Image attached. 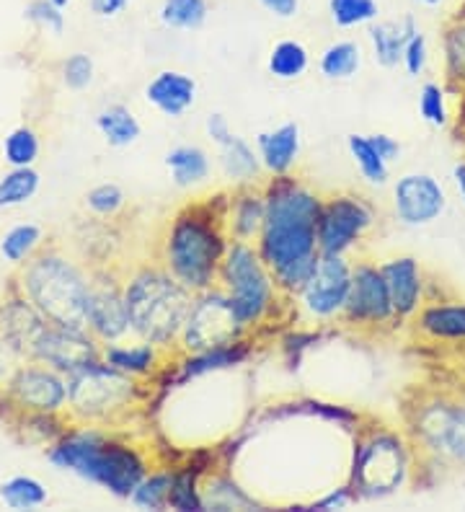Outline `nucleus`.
Instances as JSON below:
<instances>
[{"label":"nucleus","instance_id":"680f3d73","mask_svg":"<svg viewBox=\"0 0 465 512\" xmlns=\"http://www.w3.org/2000/svg\"><path fill=\"white\" fill-rule=\"evenodd\" d=\"M0 404H3V394H0Z\"/></svg>","mask_w":465,"mask_h":512},{"label":"nucleus","instance_id":"052dcab7","mask_svg":"<svg viewBox=\"0 0 465 512\" xmlns=\"http://www.w3.org/2000/svg\"><path fill=\"white\" fill-rule=\"evenodd\" d=\"M52 6H57V8H62V11H65V8L70 6V0H50Z\"/></svg>","mask_w":465,"mask_h":512},{"label":"nucleus","instance_id":"7c9ffc66","mask_svg":"<svg viewBox=\"0 0 465 512\" xmlns=\"http://www.w3.org/2000/svg\"><path fill=\"white\" fill-rule=\"evenodd\" d=\"M96 130L106 140L109 148H130L143 135V125L130 107L124 104H109L96 114Z\"/></svg>","mask_w":465,"mask_h":512},{"label":"nucleus","instance_id":"f03ea898","mask_svg":"<svg viewBox=\"0 0 465 512\" xmlns=\"http://www.w3.org/2000/svg\"><path fill=\"white\" fill-rule=\"evenodd\" d=\"M228 205V189L205 200L181 205L163 228L158 244V262L192 293H202L217 285L220 264L230 246L223 215Z\"/></svg>","mask_w":465,"mask_h":512},{"label":"nucleus","instance_id":"37998d69","mask_svg":"<svg viewBox=\"0 0 465 512\" xmlns=\"http://www.w3.org/2000/svg\"><path fill=\"white\" fill-rule=\"evenodd\" d=\"M39 150H42V143H39V135L34 127L21 125L16 130H11L3 140V158L11 169H24V166H34L39 158Z\"/></svg>","mask_w":465,"mask_h":512},{"label":"nucleus","instance_id":"ddd939ff","mask_svg":"<svg viewBox=\"0 0 465 512\" xmlns=\"http://www.w3.org/2000/svg\"><path fill=\"white\" fill-rule=\"evenodd\" d=\"M352 259L344 254H321L316 272L305 282L292 303L303 319L316 326L339 324L352 288Z\"/></svg>","mask_w":465,"mask_h":512},{"label":"nucleus","instance_id":"13d9d810","mask_svg":"<svg viewBox=\"0 0 465 512\" xmlns=\"http://www.w3.org/2000/svg\"><path fill=\"white\" fill-rule=\"evenodd\" d=\"M455 130H458V135H463L465 140V88L460 91V107H458V117H455Z\"/></svg>","mask_w":465,"mask_h":512},{"label":"nucleus","instance_id":"473e14b6","mask_svg":"<svg viewBox=\"0 0 465 512\" xmlns=\"http://www.w3.org/2000/svg\"><path fill=\"white\" fill-rule=\"evenodd\" d=\"M295 414H308V417H321L326 422H334L336 427H344L349 432H357L362 427L360 412H352L349 406L341 404H326V401L305 399V401H290V404L274 406L269 417H295Z\"/></svg>","mask_w":465,"mask_h":512},{"label":"nucleus","instance_id":"1a4fd4ad","mask_svg":"<svg viewBox=\"0 0 465 512\" xmlns=\"http://www.w3.org/2000/svg\"><path fill=\"white\" fill-rule=\"evenodd\" d=\"M150 399L148 383L119 373L104 360L68 375V409L65 417L81 425L119 427L135 417Z\"/></svg>","mask_w":465,"mask_h":512},{"label":"nucleus","instance_id":"4be33fe9","mask_svg":"<svg viewBox=\"0 0 465 512\" xmlns=\"http://www.w3.org/2000/svg\"><path fill=\"white\" fill-rule=\"evenodd\" d=\"M47 326H50V321L44 319L42 313L31 306V300H26L19 290L0 300V339L11 342L26 360L31 357Z\"/></svg>","mask_w":465,"mask_h":512},{"label":"nucleus","instance_id":"58836bf2","mask_svg":"<svg viewBox=\"0 0 465 512\" xmlns=\"http://www.w3.org/2000/svg\"><path fill=\"white\" fill-rule=\"evenodd\" d=\"M47 500H50V492H47V487H44L39 479H34V476L19 474L0 484V502H3L8 510H39V507L47 505Z\"/></svg>","mask_w":465,"mask_h":512},{"label":"nucleus","instance_id":"c9c22d12","mask_svg":"<svg viewBox=\"0 0 465 512\" xmlns=\"http://www.w3.org/2000/svg\"><path fill=\"white\" fill-rule=\"evenodd\" d=\"M207 466L202 463H184V466H174V484H171V502L168 510L179 512H205L202 505V476L207 474Z\"/></svg>","mask_w":465,"mask_h":512},{"label":"nucleus","instance_id":"9d476101","mask_svg":"<svg viewBox=\"0 0 465 512\" xmlns=\"http://www.w3.org/2000/svg\"><path fill=\"white\" fill-rule=\"evenodd\" d=\"M248 337L251 334L238 321L228 295L215 285L210 290L194 293L192 308L186 313L184 329L176 342V355H197V352L228 347Z\"/></svg>","mask_w":465,"mask_h":512},{"label":"nucleus","instance_id":"39448f33","mask_svg":"<svg viewBox=\"0 0 465 512\" xmlns=\"http://www.w3.org/2000/svg\"><path fill=\"white\" fill-rule=\"evenodd\" d=\"M93 269L60 249H42L19 267V293L44 319L68 329H88Z\"/></svg>","mask_w":465,"mask_h":512},{"label":"nucleus","instance_id":"79ce46f5","mask_svg":"<svg viewBox=\"0 0 465 512\" xmlns=\"http://www.w3.org/2000/svg\"><path fill=\"white\" fill-rule=\"evenodd\" d=\"M419 117L427 122L434 130H445L453 125V114H450V104H447V86L437 81H427L419 88Z\"/></svg>","mask_w":465,"mask_h":512},{"label":"nucleus","instance_id":"c85d7f7f","mask_svg":"<svg viewBox=\"0 0 465 512\" xmlns=\"http://www.w3.org/2000/svg\"><path fill=\"white\" fill-rule=\"evenodd\" d=\"M202 505L205 510L233 512V510H259V502L233 479L228 469H210L202 476Z\"/></svg>","mask_w":465,"mask_h":512},{"label":"nucleus","instance_id":"7ed1b4c3","mask_svg":"<svg viewBox=\"0 0 465 512\" xmlns=\"http://www.w3.org/2000/svg\"><path fill=\"white\" fill-rule=\"evenodd\" d=\"M55 469L81 476L88 484L106 489L117 500H130L132 489L153 469L148 450L124 438L112 427L70 422L68 430L47 448Z\"/></svg>","mask_w":465,"mask_h":512},{"label":"nucleus","instance_id":"a18cd8bd","mask_svg":"<svg viewBox=\"0 0 465 512\" xmlns=\"http://www.w3.org/2000/svg\"><path fill=\"white\" fill-rule=\"evenodd\" d=\"M86 210L99 220H114L127 210V192L117 182H101L86 192Z\"/></svg>","mask_w":465,"mask_h":512},{"label":"nucleus","instance_id":"f8f14e48","mask_svg":"<svg viewBox=\"0 0 465 512\" xmlns=\"http://www.w3.org/2000/svg\"><path fill=\"white\" fill-rule=\"evenodd\" d=\"M339 324L357 334H372V337L396 331L401 326L378 262L357 259L352 264V288H349L347 308Z\"/></svg>","mask_w":465,"mask_h":512},{"label":"nucleus","instance_id":"5701e85b","mask_svg":"<svg viewBox=\"0 0 465 512\" xmlns=\"http://www.w3.org/2000/svg\"><path fill=\"white\" fill-rule=\"evenodd\" d=\"M267 218V202L261 184H246V187L228 189V205H225V231L230 241L241 244H256L261 228Z\"/></svg>","mask_w":465,"mask_h":512},{"label":"nucleus","instance_id":"f704fd0d","mask_svg":"<svg viewBox=\"0 0 465 512\" xmlns=\"http://www.w3.org/2000/svg\"><path fill=\"white\" fill-rule=\"evenodd\" d=\"M171 484H174V466H158V469H150L148 474L140 479L135 489L130 494V505L135 510H148V512H161L168 510V502H171Z\"/></svg>","mask_w":465,"mask_h":512},{"label":"nucleus","instance_id":"f3484780","mask_svg":"<svg viewBox=\"0 0 465 512\" xmlns=\"http://www.w3.org/2000/svg\"><path fill=\"white\" fill-rule=\"evenodd\" d=\"M29 360H39V363L55 368L57 373L70 375L101 360V342L88 329L50 324L39 337Z\"/></svg>","mask_w":465,"mask_h":512},{"label":"nucleus","instance_id":"09e8293b","mask_svg":"<svg viewBox=\"0 0 465 512\" xmlns=\"http://www.w3.org/2000/svg\"><path fill=\"white\" fill-rule=\"evenodd\" d=\"M401 68L411 75V78H419V75L427 73L429 68V39L427 34L419 29V32L411 34V39L403 47Z\"/></svg>","mask_w":465,"mask_h":512},{"label":"nucleus","instance_id":"c03bdc74","mask_svg":"<svg viewBox=\"0 0 465 512\" xmlns=\"http://www.w3.org/2000/svg\"><path fill=\"white\" fill-rule=\"evenodd\" d=\"M329 16L339 29H360L378 21V0H329Z\"/></svg>","mask_w":465,"mask_h":512},{"label":"nucleus","instance_id":"dca6fc26","mask_svg":"<svg viewBox=\"0 0 465 512\" xmlns=\"http://www.w3.org/2000/svg\"><path fill=\"white\" fill-rule=\"evenodd\" d=\"M393 215L403 228H427L437 223L447 210V189L434 174L409 171L391 187Z\"/></svg>","mask_w":465,"mask_h":512},{"label":"nucleus","instance_id":"8fccbe9b","mask_svg":"<svg viewBox=\"0 0 465 512\" xmlns=\"http://www.w3.org/2000/svg\"><path fill=\"white\" fill-rule=\"evenodd\" d=\"M357 500V494H354V489L347 484H341V487H334L329 489V492L323 494V497H318V500H313L310 505H303L298 507V510H318V512H334V510H347V507H352Z\"/></svg>","mask_w":465,"mask_h":512},{"label":"nucleus","instance_id":"5fc2aeb1","mask_svg":"<svg viewBox=\"0 0 465 512\" xmlns=\"http://www.w3.org/2000/svg\"><path fill=\"white\" fill-rule=\"evenodd\" d=\"M205 130H207V138L212 140V143H220V140H225L230 135V132H233V127H230V122H228V117H225V114H220V112H215V114H210V117L205 119Z\"/></svg>","mask_w":465,"mask_h":512},{"label":"nucleus","instance_id":"2eb2a0df","mask_svg":"<svg viewBox=\"0 0 465 512\" xmlns=\"http://www.w3.org/2000/svg\"><path fill=\"white\" fill-rule=\"evenodd\" d=\"M88 331L101 344L130 337V313L124 303L122 272L112 264L93 269L91 300H88Z\"/></svg>","mask_w":465,"mask_h":512},{"label":"nucleus","instance_id":"72a5a7b5","mask_svg":"<svg viewBox=\"0 0 465 512\" xmlns=\"http://www.w3.org/2000/svg\"><path fill=\"white\" fill-rule=\"evenodd\" d=\"M44 249V228L37 223H16L0 238V256L13 267H24Z\"/></svg>","mask_w":465,"mask_h":512},{"label":"nucleus","instance_id":"49530a36","mask_svg":"<svg viewBox=\"0 0 465 512\" xmlns=\"http://www.w3.org/2000/svg\"><path fill=\"white\" fill-rule=\"evenodd\" d=\"M96 78V63L86 52H73V55L62 63V83L70 91H86Z\"/></svg>","mask_w":465,"mask_h":512},{"label":"nucleus","instance_id":"4c0bfd02","mask_svg":"<svg viewBox=\"0 0 465 512\" xmlns=\"http://www.w3.org/2000/svg\"><path fill=\"white\" fill-rule=\"evenodd\" d=\"M347 153L352 158L354 169L360 171V176L370 187H385L391 182V163L380 156L367 135H360V132L349 135Z\"/></svg>","mask_w":465,"mask_h":512},{"label":"nucleus","instance_id":"3c124183","mask_svg":"<svg viewBox=\"0 0 465 512\" xmlns=\"http://www.w3.org/2000/svg\"><path fill=\"white\" fill-rule=\"evenodd\" d=\"M26 363V357L21 355L11 342L0 339V394L6 391V386L11 383V378L16 375V370Z\"/></svg>","mask_w":465,"mask_h":512},{"label":"nucleus","instance_id":"4d7b16f0","mask_svg":"<svg viewBox=\"0 0 465 512\" xmlns=\"http://www.w3.org/2000/svg\"><path fill=\"white\" fill-rule=\"evenodd\" d=\"M450 182H453L455 194H458L460 205L465 207V158L455 161L453 171H450Z\"/></svg>","mask_w":465,"mask_h":512},{"label":"nucleus","instance_id":"f257e3e1","mask_svg":"<svg viewBox=\"0 0 465 512\" xmlns=\"http://www.w3.org/2000/svg\"><path fill=\"white\" fill-rule=\"evenodd\" d=\"M261 189L267 202V218L254 246L272 269L282 295L295 298L321 259L318 213L323 194L295 176V171L269 176L261 182Z\"/></svg>","mask_w":465,"mask_h":512},{"label":"nucleus","instance_id":"b1692460","mask_svg":"<svg viewBox=\"0 0 465 512\" xmlns=\"http://www.w3.org/2000/svg\"><path fill=\"white\" fill-rule=\"evenodd\" d=\"M197 94V81L181 70H161L145 86V101L168 119H181L186 112H192Z\"/></svg>","mask_w":465,"mask_h":512},{"label":"nucleus","instance_id":"0eeeda50","mask_svg":"<svg viewBox=\"0 0 465 512\" xmlns=\"http://www.w3.org/2000/svg\"><path fill=\"white\" fill-rule=\"evenodd\" d=\"M416 461L419 456L406 430L362 425L354 432L349 487L357 500H385L414 481Z\"/></svg>","mask_w":465,"mask_h":512},{"label":"nucleus","instance_id":"412c9836","mask_svg":"<svg viewBox=\"0 0 465 512\" xmlns=\"http://www.w3.org/2000/svg\"><path fill=\"white\" fill-rule=\"evenodd\" d=\"M251 357H254V337L241 339V342L228 344V347L197 352V355H174V370L168 365L166 375L174 386H184V383L202 378V375L241 368Z\"/></svg>","mask_w":465,"mask_h":512},{"label":"nucleus","instance_id":"2f4dec72","mask_svg":"<svg viewBox=\"0 0 465 512\" xmlns=\"http://www.w3.org/2000/svg\"><path fill=\"white\" fill-rule=\"evenodd\" d=\"M362 68V47L354 39H336L318 55V73L326 81H352Z\"/></svg>","mask_w":465,"mask_h":512},{"label":"nucleus","instance_id":"ea45409f","mask_svg":"<svg viewBox=\"0 0 465 512\" xmlns=\"http://www.w3.org/2000/svg\"><path fill=\"white\" fill-rule=\"evenodd\" d=\"M210 0H163L158 19L174 32H197L207 24Z\"/></svg>","mask_w":465,"mask_h":512},{"label":"nucleus","instance_id":"393cba45","mask_svg":"<svg viewBox=\"0 0 465 512\" xmlns=\"http://www.w3.org/2000/svg\"><path fill=\"white\" fill-rule=\"evenodd\" d=\"M254 145L264 174H292L300 161V153H303V132H300L298 122H282L272 130L259 132Z\"/></svg>","mask_w":465,"mask_h":512},{"label":"nucleus","instance_id":"603ef678","mask_svg":"<svg viewBox=\"0 0 465 512\" xmlns=\"http://www.w3.org/2000/svg\"><path fill=\"white\" fill-rule=\"evenodd\" d=\"M256 3L279 21H290L300 13V0H256Z\"/></svg>","mask_w":465,"mask_h":512},{"label":"nucleus","instance_id":"9b49d317","mask_svg":"<svg viewBox=\"0 0 465 512\" xmlns=\"http://www.w3.org/2000/svg\"><path fill=\"white\" fill-rule=\"evenodd\" d=\"M375 225H378V213L365 194H323L321 213H318V249L321 254L349 256L375 231Z\"/></svg>","mask_w":465,"mask_h":512},{"label":"nucleus","instance_id":"6e6d98bb","mask_svg":"<svg viewBox=\"0 0 465 512\" xmlns=\"http://www.w3.org/2000/svg\"><path fill=\"white\" fill-rule=\"evenodd\" d=\"M88 6L99 19H117L119 13L127 11L130 0H88Z\"/></svg>","mask_w":465,"mask_h":512},{"label":"nucleus","instance_id":"a878e982","mask_svg":"<svg viewBox=\"0 0 465 512\" xmlns=\"http://www.w3.org/2000/svg\"><path fill=\"white\" fill-rule=\"evenodd\" d=\"M217 166L230 187H246V184H261L264 169H261L256 145L241 138L238 132H230L228 138L217 143Z\"/></svg>","mask_w":465,"mask_h":512},{"label":"nucleus","instance_id":"aec40b11","mask_svg":"<svg viewBox=\"0 0 465 512\" xmlns=\"http://www.w3.org/2000/svg\"><path fill=\"white\" fill-rule=\"evenodd\" d=\"M176 352H168L158 344H150L145 339L137 337H124L119 342L101 344V360L106 365H112L119 373L130 375V378H137V381L150 383L158 381L166 368L171 365Z\"/></svg>","mask_w":465,"mask_h":512},{"label":"nucleus","instance_id":"a19ab883","mask_svg":"<svg viewBox=\"0 0 465 512\" xmlns=\"http://www.w3.org/2000/svg\"><path fill=\"white\" fill-rule=\"evenodd\" d=\"M42 176L34 166H24V169H8L0 176V210H11V207H21L39 192Z\"/></svg>","mask_w":465,"mask_h":512},{"label":"nucleus","instance_id":"864d4df0","mask_svg":"<svg viewBox=\"0 0 465 512\" xmlns=\"http://www.w3.org/2000/svg\"><path fill=\"white\" fill-rule=\"evenodd\" d=\"M370 138V143L375 145V150H378L380 156L385 158L388 163L398 161L401 158V143H398L393 135H388V132H372V135H367Z\"/></svg>","mask_w":465,"mask_h":512},{"label":"nucleus","instance_id":"e433bc0d","mask_svg":"<svg viewBox=\"0 0 465 512\" xmlns=\"http://www.w3.org/2000/svg\"><path fill=\"white\" fill-rule=\"evenodd\" d=\"M310 68V52L300 39H282L269 50L267 70L277 81H298L308 73Z\"/></svg>","mask_w":465,"mask_h":512},{"label":"nucleus","instance_id":"cd10ccee","mask_svg":"<svg viewBox=\"0 0 465 512\" xmlns=\"http://www.w3.org/2000/svg\"><path fill=\"white\" fill-rule=\"evenodd\" d=\"M166 171L176 189H197L205 187L212 176V158L202 145L181 143L166 153Z\"/></svg>","mask_w":465,"mask_h":512},{"label":"nucleus","instance_id":"4468645a","mask_svg":"<svg viewBox=\"0 0 465 512\" xmlns=\"http://www.w3.org/2000/svg\"><path fill=\"white\" fill-rule=\"evenodd\" d=\"M3 404L11 412L65 414L68 409V375L57 373L39 360H26L3 391Z\"/></svg>","mask_w":465,"mask_h":512},{"label":"nucleus","instance_id":"bb28decb","mask_svg":"<svg viewBox=\"0 0 465 512\" xmlns=\"http://www.w3.org/2000/svg\"><path fill=\"white\" fill-rule=\"evenodd\" d=\"M419 32L414 16H403L398 21H375L367 26V42H370L372 60L380 68H398L403 57V47L411 39V34Z\"/></svg>","mask_w":465,"mask_h":512},{"label":"nucleus","instance_id":"c756f323","mask_svg":"<svg viewBox=\"0 0 465 512\" xmlns=\"http://www.w3.org/2000/svg\"><path fill=\"white\" fill-rule=\"evenodd\" d=\"M440 50L445 86L455 91V94H460L465 88V19L458 16V13L442 29Z\"/></svg>","mask_w":465,"mask_h":512},{"label":"nucleus","instance_id":"6ab92c4d","mask_svg":"<svg viewBox=\"0 0 465 512\" xmlns=\"http://www.w3.org/2000/svg\"><path fill=\"white\" fill-rule=\"evenodd\" d=\"M414 337L442 350H465V300L429 298L409 321Z\"/></svg>","mask_w":465,"mask_h":512},{"label":"nucleus","instance_id":"bf43d9fd","mask_svg":"<svg viewBox=\"0 0 465 512\" xmlns=\"http://www.w3.org/2000/svg\"><path fill=\"white\" fill-rule=\"evenodd\" d=\"M416 3H419V6H424V8H437V6H442L445 0H416Z\"/></svg>","mask_w":465,"mask_h":512},{"label":"nucleus","instance_id":"a211bd4d","mask_svg":"<svg viewBox=\"0 0 465 512\" xmlns=\"http://www.w3.org/2000/svg\"><path fill=\"white\" fill-rule=\"evenodd\" d=\"M378 267L388 285L398 324H409L429 298V277L422 262L411 254H398L378 262Z\"/></svg>","mask_w":465,"mask_h":512},{"label":"nucleus","instance_id":"423d86ee","mask_svg":"<svg viewBox=\"0 0 465 512\" xmlns=\"http://www.w3.org/2000/svg\"><path fill=\"white\" fill-rule=\"evenodd\" d=\"M217 288L228 295L238 321L251 337L282 321V316L295 308L292 298L282 295L272 269L261 259L254 244L230 241L220 264Z\"/></svg>","mask_w":465,"mask_h":512},{"label":"nucleus","instance_id":"20e7f679","mask_svg":"<svg viewBox=\"0 0 465 512\" xmlns=\"http://www.w3.org/2000/svg\"><path fill=\"white\" fill-rule=\"evenodd\" d=\"M122 288L132 337L176 352L186 313L192 308V290H186L158 259L124 269Z\"/></svg>","mask_w":465,"mask_h":512},{"label":"nucleus","instance_id":"6e6552de","mask_svg":"<svg viewBox=\"0 0 465 512\" xmlns=\"http://www.w3.org/2000/svg\"><path fill=\"white\" fill-rule=\"evenodd\" d=\"M403 422L419 461L442 471L465 469V391H419L406 406Z\"/></svg>","mask_w":465,"mask_h":512},{"label":"nucleus","instance_id":"de8ad7c7","mask_svg":"<svg viewBox=\"0 0 465 512\" xmlns=\"http://www.w3.org/2000/svg\"><path fill=\"white\" fill-rule=\"evenodd\" d=\"M24 13L31 24L44 29L47 34L60 37V34L65 32V13H62V8L52 6L50 0H31Z\"/></svg>","mask_w":465,"mask_h":512}]
</instances>
